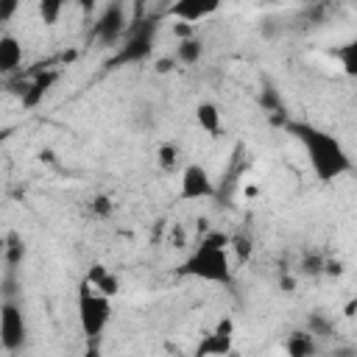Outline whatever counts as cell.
I'll return each instance as SVG.
<instances>
[{
	"instance_id": "6da1fadb",
	"label": "cell",
	"mask_w": 357,
	"mask_h": 357,
	"mask_svg": "<svg viewBox=\"0 0 357 357\" xmlns=\"http://www.w3.org/2000/svg\"><path fill=\"white\" fill-rule=\"evenodd\" d=\"M287 134L298 142L304 162H307V167L318 184L329 187V184L346 178L349 173H354V159H351L349 148L329 128L307 123V120H290Z\"/></svg>"
},
{
	"instance_id": "7a4b0ae2",
	"label": "cell",
	"mask_w": 357,
	"mask_h": 357,
	"mask_svg": "<svg viewBox=\"0 0 357 357\" xmlns=\"http://www.w3.org/2000/svg\"><path fill=\"white\" fill-rule=\"evenodd\" d=\"M234 248H231V234L209 229L201 234L195 248L184 257L178 265V276L204 282V284H223L229 287L234 282Z\"/></svg>"
},
{
	"instance_id": "3957f363",
	"label": "cell",
	"mask_w": 357,
	"mask_h": 357,
	"mask_svg": "<svg viewBox=\"0 0 357 357\" xmlns=\"http://www.w3.org/2000/svg\"><path fill=\"white\" fill-rule=\"evenodd\" d=\"M112 315H114V298L81 276L75 287V318L81 335L89 340L103 337V332L112 324Z\"/></svg>"
},
{
	"instance_id": "277c9868",
	"label": "cell",
	"mask_w": 357,
	"mask_h": 357,
	"mask_svg": "<svg viewBox=\"0 0 357 357\" xmlns=\"http://www.w3.org/2000/svg\"><path fill=\"white\" fill-rule=\"evenodd\" d=\"M215 192H218V184H215V176L209 173L206 165H201V162L181 165L178 187H176V198L181 204H201V201L215 198Z\"/></svg>"
},
{
	"instance_id": "5b68a950",
	"label": "cell",
	"mask_w": 357,
	"mask_h": 357,
	"mask_svg": "<svg viewBox=\"0 0 357 357\" xmlns=\"http://www.w3.org/2000/svg\"><path fill=\"white\" fill-rule=\"evenodd\" d=\"M28 335V324H25V312L14 298H6L0 304V343L6 354H17L25 343Z\"/></svg>"
},
{
	"instance_id": "8992f818",
	"label": "cell",
	"mask_w": 357,
	"mask_h": 357,
	"mask_svg": "<svg viewBox=\"0 0 357 357\" xmlns=\"http://www.w3.org/2000/svg\"><path fill=\"white\" fill-rule=\"evenodd\" d=\"M226 0H170L165 17L173 22H187L192 28H198L201 22L212 20L220 14Z\"/></svg>"
},
{
	"instance_id": "52a82bcc",
	"label": "cell",
	"mask_w": 357,
	"mask_h": 357,
	"mask_svg": "<svg viewBox=\"0 0 357 357\" xmlns=\"http://www.w3.org/2000/svg\"><path fill=\"white\" fill-rule=\"evenodd\" d=\"M234 340H237V324L234 318L223 315L215 321V326L198 340L195 351L204 354V357H223V354H231L234 351Z\"/></svg>"
},
{
	"instance_id": "ba28073f",
	"label": "cell",
	"mask_w": 357,
	"mask_h": 357,
	"mask_svg": "<svg viewBox=\"0 0 357 357\" xmlns=\"http://www.w3.org/2000/svg\"><path fill=\"white\" fill-rule=\"evenodd\" d=\"M22 59H25V47H22V39L11 31H3L0 33V73L3 75H11L22 67Z\"/></svg>"
},
{
	"instance_id": "9c48e42d",
	"label": "cell",
	"mask_w": 357,
	"mask_h": 357,
	"mask_svg": "<svg viewBox=\"0 0 357 357\" xmlns=\"http://www.w3.org/2000/svg\"><path fill=\"white\" fill-rule=\"evenodd\" d=\"M192 120L206 137H220L223 131V112L215 100H198L192 109Z\"/></svg>"
},
{
	"instance_id": "30bf717a",
	"label": "cell",
	"mask_w": 357,
	"mask_h": 357,
	"mask_svg": "<svg viewBox=\"0 0 357 357\" xmlns=\"http://www.w3.org/2000/svg\"><path fill=\"white\" fill-rule=\"evenodd\" d=\"M84 279H86V282H92L98 290H103V293H106V296H112V298H117V296H120V290H123L120 276H117L109 265H103V262H92V265L84 271Z\"/></svg>"
},
{
	"instance_id": "8fae6325",
	"label": "cell",
	"mask_w": 357,
	"mask_h": 357,
	"mask_svg": "<svg viewBox=\"0 0 357 357\" xmlns=\"http://www.w3.org/2000/svg\"><path fill=\"white\" fill-rule=\"evenodd\" d=\"M332 59L337 61V70L346 78L357 81V33L349 36V39H343V42H337L332 47Z\"/></svg>"
},
{
	"instance_id": "7c38bea8",
	"label": "cell",
	"mask_w": 357,
	"mask_h": 357,
	"mask_svg": "<svg viewBox=\"0 0 357 357\" xmlns=\"http://www.w3.org/2000/svg\"><path fill=\"white\" fill-rule=\"evenodd\" d=\"M201 56H204V42L195 33L187 36V39H178V45H176V64L192 67V64L201 61Z\"/></svg>"
},
{
	"instance_id": "4fadbf2b",
	"label": "cell",
	"mask_w": 357,
	"mask_h": 357,
	"mask_svg": "<svg viewBox=\"0 0 357 357\" xmlns=\"http://www.w3.org/2000/svg\"><path fill=\"white\" fill-rule=\"evenodd\" d=\"M64 8H67V0H36V14L45 28H56L61 22Z\"/></svg>"
},
{
	"instance_id": "5bb4252c",
	"label": "cell",
	"mask_w": 357,
	"mask_h": 357,
	"mask_svg": "<svg viewBox=\"0 0 357 357\" xmlns=\"http://www.w3.org/2000/svg\"><path fill=\"white\" fill-rule=\"evenodd\" d=\"M120 31H123V6L114 3V6H109L106 14L100 17V22H98V33H103L106 39H117Z\"/></svg>"
},
{
	"instance_id": "9a60e30c",
	"label": "cell",
	"mask_w": 357,
	"mask_h": 357,
	"mask_svg": "<svg viewBox=\"0 0 357 357\" xmlns=\"http://www.w3.org/2000/svg\"><path fill=\"white\" fill-rule=\"evenodd\" d=\"M284 351H287V354H293V357L312 354V351H315V340H312V335H307V332H293V335L287 337Z\"/></svg>"
},
{
	"instance_id": "2e32d148",
	"label": "cell",
	"mask_w": 357,
	"mask_h": 357,
	"mask_svg": "<svg viewBox=\"0 0 357 357\" xmlns=\"http://www.w3.org/2000/svg\"><path fill=\"white\" fill-rule=\"evenodd\" d=\"M159 165H162V170H178V151L173 145H162L159 148Z\"/></svg>"
},
{
	"instance_id": "e0dca14e",
	"label": "cell",
	"mask_w": 357,
	"mask_h": 357,
	"mask_svg": "<svg viewBox=\"0 0 357 357\" xmlns=\"http://www.w3.org/2000/svg\"><path fill=\"white\" fill-rule=\"evenodd\" d=\"M22 8V0H0V22L8 25Z\"/></svg>"
}]
</instances>
